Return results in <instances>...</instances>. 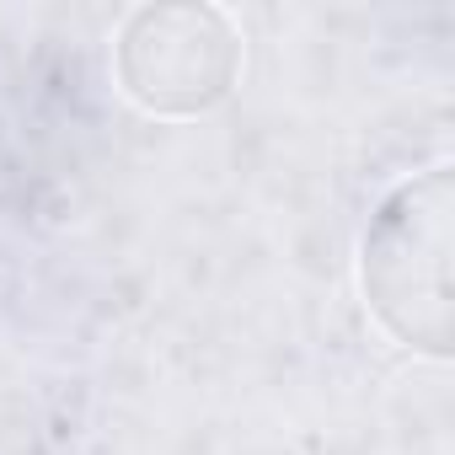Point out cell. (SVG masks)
<instances>
[{"label": "cell", "mask_w": 455, "mask_h": 455, "mask_svg": "<svg viewBox=\"0 0 455 455\" xmlns=\"http://www.w3.org/2000/svg\"><path fill=\"white\" fill-rule=\"evenodd\" d=\"M450 166L439 161L375 204L359 242L364 311L391 343L423 359H450Z\"/></svg>", "instance_id": "cell-1"}, {"label": "cell", "mask_w": 455, "mask_h": 455, "mask_svg": "<svg viewBox=\"0 0 455 455\" xmlns=\"http://www.w3.org/2000/svg\"><path fill=\"white\" fill-rule=\"evenodd\" d=\"M247 65L242 28L225 6H134L113 38L118 92L150 118H198L236 92Z\"/></svg>", "instance_id": "cell-2"}]
</instances>
